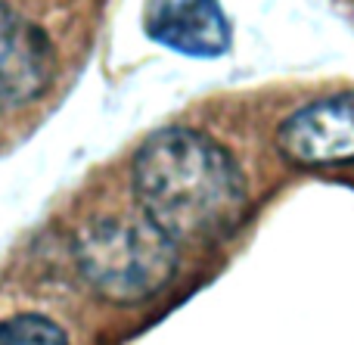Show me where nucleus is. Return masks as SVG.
Returning a JSON list of instances; mask_svg holds the SVG:
<instances>
[{
  "label": "nucleus",
  "mask_w": 354,
  "mask_h": 345,
  "mask_svg": "<svg viewBox=\"0 0 354 345\" xmlns=\"http://www.w3.org/2000/svg\"><path fill=\"white\" fill-rule=\"evenodd\" d=\"M140 215L171 243H212L236 230L245 212L243 174L230 153L189 128L156 131L134 156Z\"/></svg>",
  "instance_id": "1"
},
{
  "label": "nucleus",
  "mask_w": 354,
  "mask_h": 345,
  "mask_svg": "<svg viewBox=\"0 0 354 345\" xmlns=\"http://www.w3.org/2000/svg\"><path fill=\"white\" fill-rule=\"evenodd\" d=\"M72 252L84 283L118 305L156 296L177 271V243L147 218H91L75 234Z\"/></svg>",
  "instance_id": "2"
},
{
  "label": "nucleus",
  "mask_w": 354,
  "mask_h": 345,
  "mask_svg": "<svg viewBox=\"0 0 354 345\" xmlns=\"http://www.w3.org/2000/svg\"><path fill=\"white\" fill-rule=\"evenodd\" d=\"M283 159L305 168H333L354 162V93H339L299 106L277 131Z\"/></svg>",
  "instance_id": "3"
},
{
  "label": "nucleus",
  "mask_w": 354,
  "mask_h": 345,
  "mask_svg": "<svg viewBox=\"0 0 354 345\" xmlns=\"http://www.w3.org/2000/svg\"><path fill=\"white\" fill-rule=\"evenodd\" d=\"M53 47L37 25L0 3V109H16L47 91Z\"/></svg>",
  "instance_id": "4"
},
{
  "label": "nucleus",
  "mask_w": 354,
  "mask_h": 345,
  "mask_svg": "<svg viewBox=\"0 0 354 345\" xmlns=\"http://www.w3.org/2000/svg\"><path fill=\"white\" fill-rule=\"evenodd\" d=\"M147 31L187 56H218L230 47V25L218 0H149Z\"/></svg>",
  "instance_id": "5"
},
{
  "label": "nucleus",
  "mask_w": 354,
  "mask_h": 345,
  "mask_svg": "<svg viewBox=\"0 0 354 345\" xmlns=\"http://www.w3.org/2000/svg\"><path fill=\"white\" fill-rule=\"evenodd\" d=\"M0 345H72L68 330L37 308L0 315Z\"/></svg>",
  "instance_id": "6"
}]
</instances>
